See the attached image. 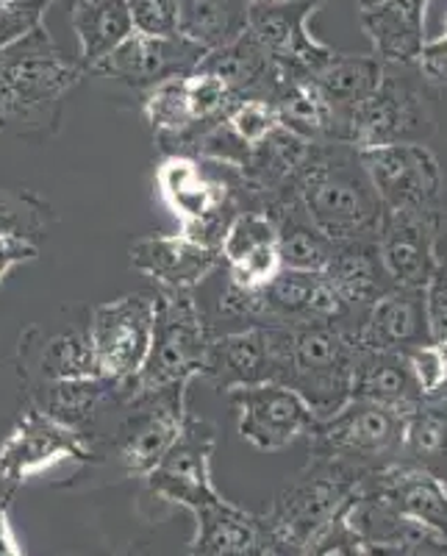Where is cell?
<instances>
[{
	"label": "cell",
	"mask_w": 447,
	"mask_h": 556,
	"mask_svg": "<svg viewBox=\"0 0 447 556\" xmlns=\"http://www.w3.org/2000/svg\"><path fill=\"white\" fill-rule=\"evenodd\" d=\"M295 192L309 220L331 242L375 240L384 208L359 151L347 142H311Z\"/></svg>",
	"instance_id": "1"
},
{
	"label": "cell",
	"mask_w": 447,
	"mask_h": 556,
	"mask_svg": "<svg viewBox=\"0 0 447 556\" xmlns=\"http://www.w3.org/2000/svg\"><path fill=\"white\" fill-rule=\"evenodd\" d=\"M278 384L295 390L317 420L336 415L353 399V376L359 362L356 331L328 323L276 326Z\"/></svg>",
	"instance_id": "2"
},
{
	"label": "cell",
	"mask_w": 447,
	"mask_h": 556,
	"mask_svg": "<svg viewBox=\"0 0 447 556\" xmlns=\"http://www.w3.org/2000/svg\"><path fill=\"white\" fill-rule=\"evenodd\" d=\"M156 187L164 206L170 208L181 231L178 235L203 245L220 248L233 215L245 206H258L251 184L240 167L190 153H170L156 170Z\"/></svg>",
	"instance_id": "3"
},
{
	"label": "cell",
	"mask_w": 447,
	"mask_h": 556,
	"mask_svg": "<svg viewBox=\"0 0 447 556\" xmlns=\"http://www.w3.org/2000/svg\"><path fill=\"white\" fill-rule=\"evenodd\" d=\"M84 67L59 53L44 26L0 53V131H28L56 123L64 96Z\"/></svg>",
	"instance_id": "4"
},
{
	"label": "cell",
	"mask_w": 447,
	"mask_h": 556,
	"mask_svg": "<svg viewBox=\"0 0 447 556\" xmlns=\"http://www.w3.org/2000/svg\"><path fill=\"white\" fill-rule=\"evenodd\" d=\"M156 301L151 351L128 390V399L151 395V392L167 390V387L190 384L195 376H203L206 370L208 345L215 334L208 329L197 298L192 292L162 290Z\"/></svg>",
	"instance_id": "5"
},
{
	"label": "cell",
	"mask_w": 447,
	"mask_h": 556,
	"mask_svg": "<svg viewBox=\"0 0 447 556\" xmlns=\"http://www.w3.org/2000/svg\"><path fill=\"white\" fill-rule=\"evenodd\" d=\"M365 476H370V470L356 462L311 451L309 465L286 481L284 490L276 495L272 513L267 515L276 538L303 548L315 531L350 504Z\"/></svg>",
	"instance_id": "6"
},
{
	"label": "cell",
	"mask_w": 447,
	"mask_h": 556,
	"mask_svg": "<svg viewBox=\"0 0 447 556\" xmlns=\"http://www.w3.org/2000/svg\"><path fill=\"white\" fill-rule=\"evenodd\" d=\"M156 304V295L131 292L95 306L89 317L87 337L95 356L98 376L120 387L123 401L128 399V390L151 351Z\"/></svg>",
	"instance_id": "7"
},
{
	"label": "cell",
	"mask_w": 447,
	"mask_h": 556,
	"mask_svg": "<svg viewBox=\"0 0 447 556\" xmlns=\"http://www.w3.org/2000/svg\"><path fill=\"white\" fill-rule=\"evenodd\" d=\"M404 424L406 415L389 406L350 399L336 415L317 420L309 443L315 454L350 459L372 473L400 462Z\"/></svg>",
	"instance_id": "8"
},
{
	"label": "cell",
	"mask_w": 447,
	"mask_h": 556,
	"mask_svg": "<svg viewBox=\"0 0 447 556\" xmlns=\"http://www.w3.org/2000/svg\"><path fill=\"white\" fill-rule=\"evenodd\" d=\"M359 156L381 208L442 215L445 176L439 159L425 142L375 148V151H361Z\"/></svg>",
	"instance_id": "9"
},
{
	"label": "cell",
	"mask_w": 447,
	"mask_h": 556,
	"mask_svg": "<svg viewBox=\"0 0 447 556\" xmlns=\"http://www.w3.org/2000/svg\"><path fill=\"white\" fill-rule=\"evenodd\" d=\"M431 131L434 121L420 92L409 81L395 78L389 70H384L379 89L359 109L347 114L342 142L361 153L404 146V142H425Z\"/></svg>",
	"instance_id": "10"
},
{
	"label": "cell",
	"mask_w": 447,
	"mask_h": 556,
	"mask_svg": "<svg viewBox=\"0 0 447 556\" xmlns=\"http://www.w3.org/2000/svg\"><path fill=\"white\" fill-rule=\"evenodd\" d=\"M95 448L81 429L62 424L42 406H28L0 445V481L17 486L64 462H89Z\"/></svg>",
	"instance_id": "11"
},
{
	"label": "cell",
	"mask_w": 447,
	"mask_h": 556,
	"mask_svg": "<svg viewBox=\"0 0 447 556\" xmlns=\"http://www.w3.org/2000/svg\"><path fill=\"white\" fill-rule=\"evenodd\" d=\"M322 0H278L253 3L247 31L253 34L281 78H311L328 59L331 48L306 31V17L315 14Z\"/></svg>",
	"instance_id": "12"
},
{
	"label": "cell",
	"mask_w": 447,
	"mask_h": 556,
	"mask_svg": "<svg viewBox=\"0 0 447 556\" xmlns=\"http://www.w3.org/2000/svg\"><path fill=\"white\" fill-rule=\"evenodd\" d=\"M187 387L190 384L167 387L126 401L131 409H137L117 434V456L128 476L148 479V473L176 443V437L187 424Z\"/></svg>",
	"instance_id": "13"
},
{
	"label": "cell",
	"mask_w": 447,
	"mask_h": 556,
	"mask_svg": "<svg viewBox=\"0 0 447 556\" xmlns=\"http://www.w3.org/2000/svg\"><path fill=\"white\" fill-rule=\"evenodd\" d=\"M445 212L442 215H422V212H381L379 231H375V253L389 287L422 290L429 285L431 273L439 262V237Z\"/></svg>",
	"instance_id": "14"
},
{
	"label": "cell",
	"mask_w": 447,
	"mask_h": 556,
	"mask_svg": "<svg viewBox=\"0 0 447 556\" xmlns=\"http://www.w3.org/2000/svg\"><path fill=\"white\" fill-rule=\"evenodd\" d=\"M217 431L206 420L187 415L181 434L164 454L156 468L148 473V486L158 498L187 506L192 515L206 504L220 498L212 484V454H215Z\"/></svg>",
	"instance_id": "15"
},
{
	"label": "cell",
	"mask_w": 447,
	"mask_h": 556,
	"mask_svg": "<svg viewBox=\"0 0 447 556\" xmlns=\"http://www.w3.org/2000/svg\"><path fill=\"white\" fill-rule=\"evenodd\" d=\"M240 412V434L258 451H284L301 437H309L317 426L311 406L286 384L237 387L228 390Z\"/></svg>",
	"instance_id": "16"
},
{
	"label": "cell",
	"mask_w": 447,
	"mask_h": 556,
	"mask_svg": "<svg viewBox=\"0 0 447 556\" xmlns=\"http://www.w3.org/2000/svg\"><path fill=\"white\" fill-rule=\"evenodd\" d=\"M208 51L195 42L176 37H148L133 31L117 51L108 53L101 64L89 70L92 76L117 78L133 89H153L173 78L190 76Z\"/></svg>",
	"instance_id": "17"
},
{
	"label": "cell",
	"mask_w": 447,
	"mask_h": 556,
	"mask_svg": "<svg viewBox=\"0 0 447 556\" xmlns=\"http://www.w3.org/2000/svg\"><path fill=\"white\" fill-rule=\"evenodd\" d=\"M220 253L228 278L247 290H261L284 270L276 220L261 206H245L233 215L220 240Z\"/></svg>",
	"instance_id": "18"
},
{
	"label": "cell",
	"mask_w": 447,
	"mask_h": 556,
	"mask_svg": "<svg viewBox=\"0 0 447 556\" xmlns=\"http://www.w3.org/2000/svg\"><path fill=\"white\" fill-rule=\"evenodd\" d=\"M131 265L162 290L192 292L222 265V253L183 235H151L131 245Z\"/></svg>",
	"instance_id": "19"
},
{
	"label": "cell",
	"mask_w": 447,
	"mask_h": 556,
	"mask_svg": "<svg viewBox=\"0 0 447 556\" xmlns=\"http://www.w3.org/2000/svg\"><path fill=\"white\" fill-rule=\"evenodd\" d=\"M203 376L215 379L222 390L267 384L278 379L276 326H245L212 337Z\"/></svg>",
	"instance_id": "20"
},
{
	"label": "cell",
	"mask_w": 447,
	"mask_h": 556,
	"mask_svg": "<svg viewBox=\"0 0 447 556\" xmlns=\"http://www.w3.org/2000/svg\"><path fill=\"white\" fill-rule=\"evenodd\" d=\"M197 531L190 556H267L278 543L270 520L217 498L195 513Z\"/></svg>",
	"instance_id": "21"
},
{
	"label": "cell",
	"mask_w": 447,
	"mask_h": 556,
	"mask_svg": "<svg viewBox=\"0 0 447 556\" xmlns=\"http://www.w3.org/2000/svg\"><path fill=\"white\" fill-rule=\"evenodd\" d=\"M356 340L361 351H404V354L422 342H431L422 290L389 287L381 292L367 309Z\"/></svg>",
	"instance_id": "22"
},
{
	"label": "cell",
	"mask_w": 447,
	"mask_h": 556,
	"mask_svg": "<svg viewBox=\"0 0 447 556\" xmlns=\"http://www.w3.org/2000/svg\"><path fill=\"white\" fill-rule=\"evenodd\" d=\"M425 9L429 0H381L365 9L361 26L375 45L384 64H409L425 45Z\"/></svg>",
	"instance_id": "23"
},
{
	"label": "cell",
	"mask_w": 447,
	"mask_h": 556,
	"mask_svg": "<svg viewBox=\"0 0 447 556\" xmlns=\"http://www.w3.org/2000/svg\"><path fill=\"white\" fill-rule=\"evenodd\" d=\"M265 212L276 220L278 251L284 270L322 273L328 262L334 260L340 242H331L320 228L309 220L306 208L297 201V192L281 195L265 203Z\"/></svg>",
	"instance_id": "24"
},
{
	"label": "cell",
	"mask_w": 447,
	"mask_h": 556,
	"mask_svg": "<svg viewBox=\"0 0 447 556\" xmlns=\"http://www.w3.org/2000/svg\"><path fill=\"white\" fill-rule=\"evenodd\" d=\"M195 70L220 78L231 89L233 98H240V101H245V98L270 101L272 89L281 81L276 64L270 62L265 48L253 39L251 31L242 34L240 39H233L231 45L208 51Z\"/></svg>",
	"instance_id": "25"
},
{
	"label": "cell",
	"mask_w": 447,
	"mask_h": 556,
	"mask_svg": "<svg viewBox=\"0 0 447 556\" xmlns=\"http://www.w3.org/2000/svg\"><path fill=\"white\" fill-rule=\"evenodd\" d=\"M353 399L409 415L422 401L409 356L404 351H361L353 376Z\"/></svg>",
	"instance_id": "26"
},
{
	"label": "cell",
	"mask_w": 447,
	"mask_h": 556,
	"mask_svg": "<svg viewBox=\"0 0 447 556\" xmlns=\"http://www.w3.org/2000/svg\"><path fill=\"white\" fill-rule=\"evenodd\" d=\"M384 70L386 64L379 56H342V53H334L311 76V81L317 84V89L334 109L336 123H340V142L347 114L353 109H359L379 89Z\"/></svg>",
	"instance_id": "27"
},
{
	"label": "cell",
	"mask_w": 447,
	"mask_h": 556,
	"mask_svg": "<svg viewBox=\"0 0 447 556\" xmlns=\"http://www.w3.org/2000/svg\"><path fill=\"white\" fill-rule=\"evenodd\" d=\"M270 103L276 106L281 126L290 128L297 137L309 142H325V139L340 142V123H336L334 109L311 78H281L272 89Z\"/></svg>",
	"instance_id": "28"
},
{
	"label": "cell",
	"mask_w": 447,
	"mask_h": 556,
	"mask_svg": "<svg viewBox=\"0 0 447 556\" xmlns=\"http://www.w3.org/2000/svg\"><path fill=\"white\" fill-rule=\"evenodd\" d=\"M73 28L81 45L84 73L101 64L133 34L128 0H76Z\"/></svg>",
	"instance_id": "29"
},
{
	"label": "cell",
	"mask_w": 447,
	"mask_h": 556,
	"mask_svg": "<svg viewBox=\"0 0 447 556\" xmlns=\"http://www.w3.org/2000/svg\"><path fill=\"white\" fill-rule=\"evenodd\" d=\"M331 285L340 290L353 309L359 312L361 317L372 306V301L381 292L389 290L384 270H381L379 253H375V242L372 240H356V242H340L334 260L328 262L325 270Z\"/></svg>",
	"instance_id": "30"
},
{
	"label": "cell",
	"mask_w": 447,
	"mask_h": 556,
	"mask_svg": "<svg viewBox=\"0 0 447 556\" xmlns=\"http://www.w3.org/2000/svg\"><path fill=\"white\" fill-rule=\"evenodd\" d=\"M178 34L203 51H217L247 31V0H176Z\"/></svg>",
	"instance_id": "31"
},
{
	"label": "cell",
	"mask_w": 447,
	"mask_h": 556,
	"mask_svg": "<svg viewBox=\"0 0 447 556\" xmlns=\"http://www.w3.org/2000/svg\"><path fill=\"white\" fill-rule=\"evenodd\" d=\"M400 462L431 470L442 479V465H447V387L422 399L406 415Z\"/></svg>",
	"instance_id": "32"
},
{
	"label": "cell",
	"mask_w": 447,
	"mask_h": 556,
	"mask_svg": "<svg viewBox=\"0 0 447 556\" xmlns=\"http://www.w3.org/2000/svg\"><path fill=\"white\" fill-rule=\"evenodd\" d=\"M108 399H120V387L112 384L108 379L101 376H92V379H73V381H53V384H44L42 401L37 406H42L44 412H51L53 417H59L62 424L76 426L84 431V424L89 417L101 409V404H106Z\"/></svg>",
	"instance_id": "33"
},
{
	"label": "cell",
	"mask_w": 447,
	"mask_h": 556,
	"mask_svg": "<svg viewBox=\"0 0 447 556\" xmlns=\"http://www.w3.org/2000/svg\"><path fill=\"white\" fill-rule=\"evenodd\" d=\"M145 121L153 128L162 146L192 148L201 128L192 121L187 96H183V76L153 87L145 98Z\"/></svg>",
	"instance_id": "34"
},
{
	"label": "cell",
	"mask_w": 447,
	"mask_h": 556,
	"mask_svg": "<svg viewBox=\"0 0 447 556\" xmlns=\"http://www.w3.org/2000/svg\"><path fill=\"white\" fill-rule=\"evenodd\" d=\"M37 374L44 384L98 376L87 331H67V334L44 340L37 354Z\"/></svg>",
	"instance_id": "35"
},
{
	"label": "cell",
	"mask_w": 447,
	"mask_h": 556,
	"mask_svg": "<svg viewBox=\"0 0 447 556\" xmlns=\"http://www.w3.org/2000/svg\"><path fill=\"white\" fill-rule=\"evenodd\" d=\"M183 96H187V106H190L192 121L201 128V134L217 126L231 112L233 103H240V98H233V92L220 78L203 73V70H192L190 76H183Z\"/></svg>",
	"instance_id": "36"
},
{
	"label": "cell",
	"mask_w": 447,
	"mask_h": 556,
	"mask_svg": "<svg viewBox=\"0 0 447 556\" xmlns=\"http://www.w3.org/2000/svg\"><path fill=\"white\" fill-rule=\"evenodd\" d=\"M48 223V206L34 192L0 187V237L31 240ZM34 242V240H31Z\"/></svg>",
	"instance_id": "37"
},
{
	"label": "cell",
	"mask_w": 447,
	"mask_h": 556,
	"mask_svg": "<svg viewBox=\"0 0 447 556\" xmlns=\"http://www.w3.org/2000/svg\"><path fill=\"white\" fill-rule=\"evenodd\" d=\"M53 0H0V53L42 26Z\"/></svg>",
	"instance_id": "38"
},
{
	"label": "cell",
	"mask_w": 447,
	"mask_h": 556,
	"mask_svg": "<svg viewBox=\"0 0 447 556\" xmlns=\"http://www.w3.org/2000/svg\"><path fill=\"white\" fill-rule=\"evenodd\" d=\"M303 556H361V538L347 520L345 509L315 531L303 545Z\"/></svg>",
	"instance_id": "39"
},
{
	"label": "cell",
	"mask_w": 447,
	"mask_h": 556,
	"mask_svg": "<svg viewBox=\"0 0 447 556\" xmlns=\"http://www.w3.org/2000/svg\"><path fill=\"white\" fill-rule=\"evenodd\" d=\"M414 374L417 387H420L422 399H429L434 392L445 390L447 387V351L436 342H422V345L406 351Z\"/></svg>",
	"instance_id": "40"
},
{
	"label": "cell",
	"mask_w": 447,
	"mask_h": 556,
	"mask_svg": "<svg viewBox=\"0 0 447 556\" xmlns=\"http://www.w3.org/2000/svg\"><path fill=\"white\" fill-rule=\"evenodd\" d=\"M133 31L148 37H176L178 3L176 0H128Z\"/></svg>",
	"instance_id": "41"
},
{
	"label": "cell",
	"mask_w": 447,
	"mask_h": 556,
	"mask_svg": "<svg viewBox=\"0 0 447 556\" xmlns=\"http://www.w3.org/2000/svg\"><path fill=\"white\" fill-rule=\"evenodd\" d=\"M422 301H425L431 342L447 351V256H439L429 285L422 287Z\"/></svg>",
	"instance_id": "42"
},
{
	"label": "cell",
	"mask_w": 447,
	"mask_h": 556,
	"mask_svg": "<svg viewBox=\"0 0 447 556\" xmlns=\"http://www.w3.org/2000/svg\"><path fill=\"white\" fill-rule=\"evenodd\" d=\"M417 67H420L422 78L431 84V87L447 92V34L445 37L434 39V42L422 45L420 56L414 59Z\"/></svg>",
	"instance_id": "43"
},
{
	"label": "cell",
	"mask_w": 447,
	"mask_h": 556,
	"mask_svg": "<svg viewBox=\"0 0 447 556\" xmlns=\"http://www.w3.org/2000/svg\"><path fill=\"white\" fill-rule=\"evenodd\" d=\"M37 245L31 240H20V237H0V281L12 267L23 262L37 260Z\"/></svg>",
	"instance_id": "44"
},
{
	"label": "cell",
	"mask_w": 447,
	"mask_h": 556,
	"mask_svg": "<svg viewBox=\"0 0 447 556\" xmlns=\"http://www.w3.org/2000/svg\"><path fill=\"white\" fill-rule=\"evenodd\" d=\"M9 490H0V556H23L9 518Z\"/></svg>",
	"instance_id": "45"
},
{
	"label": "cell",
	"mask_w": 447,
	"mask_h": 556,
	"mask_svg": "<svg viewBox=\"0 0 447 556\" xmlns=\"http://www.w3.org/2000/svg\"><path fill=\"white\" fill-rule=\"evenodd\" d=\"M267 556H303V548H297V545L284 543V540H278V543L272 545L270 554H267Z\"/></svg>",
	"instance_id": "46"
},
{
	"label": "cell",
	"mask_w": 447,
	"mask_h": 556,
	"mask_svg": "<svg viewBox=\"0 0 447 556\" xmlns=\"http://www.w3.org/2000/svg\"><path fill=\"white\" fill-rule=\"evenodd\" d=\"M359 3H361V7H365V9H370V7H375V3H381V0H359Z\"/></svg>",
	"instance_id": "47"
},
{
	"label": "cell",
	"mask_w": 447,
	"mask_h": 556,
	"mask_svg": "<svg viewBox=\"0 0 447 556\" xmlns=\"http://www.w3.org/2000/svg\"><path fill=\"white\" fill-rule=\"evenodd\" d=\"M445 34H447V17H445Z\"/></svg>",
	"instance_id": "48"
}]
</instances>
